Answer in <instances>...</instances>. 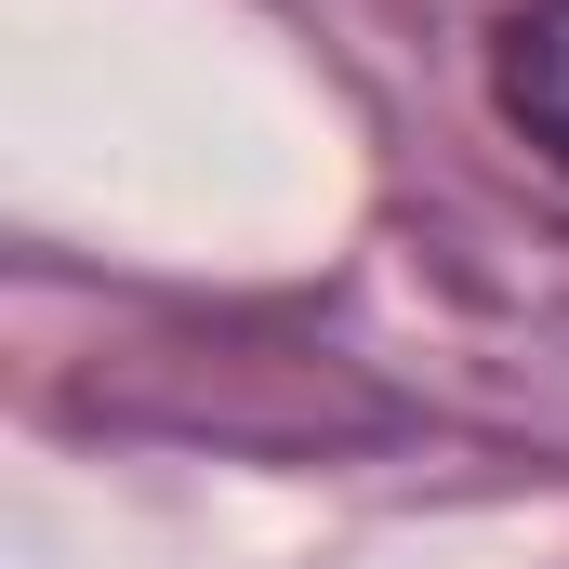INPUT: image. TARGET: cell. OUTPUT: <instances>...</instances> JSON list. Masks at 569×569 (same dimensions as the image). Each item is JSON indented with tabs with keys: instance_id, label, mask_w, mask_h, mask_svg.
<instances>
[{
	"instance_id": "cell-1",
	"label": "cell",
	"mask_w": 569,
	"mask_h": 569,
	"mask_svg": "<svg viewBox=\"0 0 569 569\" xmlns=\"http://www.w3.org/2000/svg\"><path fill=\"white\" fill-rule=\"evenodd\" d=\"M490 107H503V133L569 186V0H517V13L490 27Z\"/></svg>"
}]
</instances>
